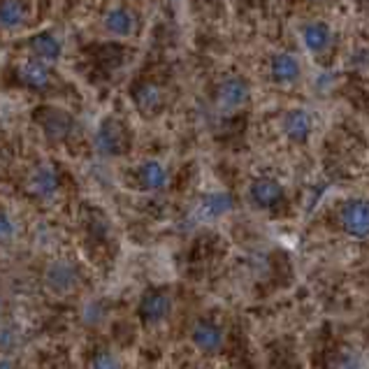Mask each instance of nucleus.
<instances>
[{
    "label": "nucleus",
    "mask_w": 369,
    "mask_h": 369,
    "mask_svg": "<svg viewBox=\"0 0 369 369\" xmlns=\"http://www.w3.org/2000/svg\"><path fill=\"white\" fill-rule=\"evenodd\" d=\"M339 221H341V228H344L350 237H358V239L369 237V200L353 198L344 202L339 211Z\"/></svg>",
    "instance_id": "1"
},
{
    "label": "nucleus",
    "mask_w": 369,
    "mask_h": 369,
    "mask_svg": "<svg viewBox=\"0 0 369 369\" xmlns=\"http://www.w3.org/2000/svg\"><path fill=\"white\" fill-rule=\"evenodd\" d=\"M281 198H283V188H281L279 181L263 177V179H256L251 183V200H253L256 207L272 209V207L279 205Z\"/></svg>",
    "instance_id": "2"
},
{
    "label": "nucleus",
    "mask_w": 369,
    "mask_h": 369,
    "mask_svg": "<svg viewBox=\"0 0 369 369\" xmlns=\"http://www.w3.org/2000/svg\"><path fill=\"white\" fill-rule=\"evenodd\" d=\"M170 298L161 290H151L146 293L142 302H140V318L144 323H161L165 316L170 313Z\"/></svg>",
    "instance_id": "3"
},
{
    "label": "nucleus",
    "mask_w": 369,
    "mask_h": 369,
    "mask_svg": "<svg viewBox=\"0 0 369 369\" xmlns=\"http://www.w3.org/2000/svg\"><path fill=\"white\" fill-rule=\"evenodd\" d=\"M193 341H196V346L200 350H205V353H214V350L223 346V332H221V328H216L214 323L202 320L193 328Z\"/></svg>",
    "instance_id": "4"
},
{
    "label": "nucleus",
    "mask_w": 369,
    "mask_h": 369,
    "mask_svg": "<svg viewBox=\"0 0 369 369\" xmlns=\"http://www.w3.org/2000/svg\"><path fill=\"white\" fill-rule=\"evenodd\" d=\"M123 146V128L116 121H105L98 133V149L103 153H118Z\"/></svg>",
    "instance_id": "5"
},
{
    "label": "nucleus",
    "mask_w": 369,
    "mask_h": 369,
    "mask_svg": "<svg viewBox=\"0 0 369 369\" xmlns=\"http://www.w3.org/2000/svg\"><path fill=\"white\" fill-rule=\"evenodd\" d=\"M285 133H288L290 140L295 142H304L309 137V131H311V118L307 112H302V109H295L288 116H285Z\"/></svg>",
    "instance_id": "6"
},
{
    "label": "nucleus",
    "mask_w": 369,
    "mask_h": 369,
    "mask_svg": "<svg viewBox=\"0 0 369 369\" xmlns=\"http://www.w3.org/2000/svg\"><path fill=\"white\" fill-rule=\"evenodd\" d=\"M230 209H233V198H230V193H211V196L202 200L200 214L205 218H218V216L228 214Z\"/></svg>",
    "instance_id": "7"
},
{
    "label": "nucleus",
    "mask_w": 369,
    "mask_h": 369,
    "mask_svg": "<svg viewBox=\"0 0 369 369\" xmlns=\"http://www.w3.org/2000/svg\"><path fill=\"white\" fill-rule=\"evenodd\" d=\"M140 181L146 191H158L165 186V181H168V172H165V168L158 161H149V163L142 165Z\"/></svg>",
    "instance_id": "8"
},
{
    "label": "nucleus",
    "mask_w": 369,
    "mask_h": 369,
    "mask_svg": "<svg viewBox=\"0 0 369 369\" xmlns=\"http://www.w3.org/2000/svg\"><path fill=\"white\" fill-rule=\"evenodd\" d=\"M248 96V86L244 84L242 79H230L226 81L223 86H221L218 91V98H221V103H223L226 107H237V105H242L244 100Z\"/></svg>",
    "instance_id": "9"
},
{
    "label": "nucleus",
    "mask_w": 369,
    "mask_h": 369,
    "mask_svg": "<svg viewBox=\"0 0 369 369\" xmlns=\"http://www.w3.org/2000/svg\"><path fill=\"white\" fill-rule=\"evenodd\" d=\"M272 75L276 81H293L300 75L298 61L288 56V54H279V56H274V61H272Z\"/></svg>",
    "instance_id": "10"
},
{
    "label": "nucleus",
    "mask_w": 369,
    "mask_h": 369,
    "mask_svg": "<svg viewBox=\"0 0 369 369\" xmlns=\"http://www.w3.org/2000/svg\"><path fill=\"white\" fill-rule=\"evenodd\" d=\"M21 77H24V81L29 86H33V89H44L49 84V72H47V68L42 66V63H26V66L21 68Z\"/></svg>",
    "instance_id": "11"
},
{
    "label": "nucleus",
    "mask_w": 369,
    "mask_h": 369,
    "mask_svg": "<svg viewBox=\"0 0 369 369\" xmlns=\"http://www.w3.org/2000/svg\"><path fill=\"white\" fill-rule=\"evenodd\" d=\"M31 47H33L35 54H40L42 59H49V61L59 59V54H61V44H59L56 40H54L49 33L35 35L33 42H31Z\"/></svg>",
    "instance_id": "12"
},
{
    "label": "nucleus",
    "mask_w": 369,
    "mask_h": 369,
    "mask_svg": "<svg viewBox=\"0 0 369 369\" xmlns=\"http://www.w3.org/2000/svg\"><path fill=\"white\" fill-rule=\"evenodd\" d=\"M328 38H330V33L323 24H311L304 29V42H307V47L311 51H320L328 44Z\"/></svg>",
    "instance_id": "13"
},
{
    "label": "nucleus",
    "mask_w": 369,
    "mask_h": 369,
    "mask_svg": "<svg viewBox=\"0 0 369 369\" xmlns=\"http://www.w3.org/2000/svg\"><path fill=\"white\" fill-rule=\"evenodd\" d=\"M59 186V177L56 172H54V168H42L38 170V174H35L33 179V188L40 193V196H49V193H54Z\"/></svg>",
    "instance_id": "14"
},
{
    "label": "nucleus",
    "mask_w": 369,
    "mask_h": 369,
    "mask_svg": "<svg viewBox=\"0 0 369 369\" xmlns=\"http://www.w3.org/2000/svg\"><path fill=\"white\" fill-rule=\"evenodd\" d=\"M21 16H24V7L19 0H5L0 5V21L5 26H16L21 21Z\"/></svg>",
    "instance_id": "15"
},
{
    "label": "nucleus",
    "mask_w": 369,
    "mask_h": 369,
    "mask_svg": "<svg viewBox=\"0 0 369 369\" xmlns=\"http://www.w3.org/2000/svg\"><path fill=\"white\" fill-rule=\"evenodd\" d=\"M131 26H133V19L126 10H114L112 14L107 16V29L118 33V35L131 33Z\"/></svg>",
    "instance_id": "16"
},
{
    "label": "nucleus",
    "mask_w": 369,
    "mask_h": 369,
    "mask_svg": "<svg viewBox=\"0 0 369 369\" xmlns=\"http://www.w3.org/2000/svg\"><path fill=\"white\" fill-rule=\"evenodd\" d=\"M72 279H75V276H72L70 265L59 263V265L51 267V272H49V283L51 285H56V288H59V283H63V290H66L72 285Z\"/></svg>",
    "instance_id": "17"
},
{
    "label": "nucleus",
    "mask_w": 369,
    "mask_h": 369,
    "mask_svg": "<svg viewBox=\"0 0 369 369\" xmlns=\"http://www.w3.org/2000/svg\"><path fill=\"white\" fill-rule=\"evenodd\" d=\"M44 128H47V135L63 137V135H68V131H70V118L61 116V114H51L49 121L44 123Z\"/></svg>",
    "instance_id": "18"
},
{
    "label": "nucleus",
    "mask_w": 369,
    "mask_h": 369,
    "mask_svg": "<svg viewBox=\"0 0 369 369\" xmlns=\"http://www.w3.org/2000/svg\"><path fill=\"white\" fill-rule=\"evenodd\" d=\"M137 103H140V107H144V109H153L161 103V91L156 86H144L140 91V96H137Z\"/></svg>",
    "instance_id": "19"
},
{
    "label": "nucleus",
    "mask_w": 369,
    "mask_h": 369,
    "mask_svg": "<svg viewBox=\"0 0 369 369\" xmlns=\"http://www.w3.org/2000/svg\"><path fill=\"white\" fill-rule=\"evenodd\" d=\"M93 369H121L116 355H112L109 350H100L93 358Z\"/></svg>",
    "instance_id": "20"
},
{
    "label": "nucleus",
    "mask_w": 369,
    "mask_h": 369,
    "mask_svg": "<svg viewBox=\"0 0 369 369\" xmlns=\"http://www.w3.org/2000/svg\"><path fill=\"white\" fill-rule=\"evenodd\" d=\"M12 221L10 218H5L3 214H0V239H5V237H10L12 235Z\"/></svg>",
    "instance_id": "21"
},
{
    "label": "nucleus",
    "mask_w": 369,
    "mask_h": 369,
    "mask_svg": "<svg viewBox=\"0 0 369 369\" xmlns=\"http://www.w3.org/2000/svg\"><path fill=\"white\" fill-rule=\"evenodd\" d=\"M0 369H12V365L10 363H0Z\"/></svg>",
    "instance_id": "22"
}]
</instances>
